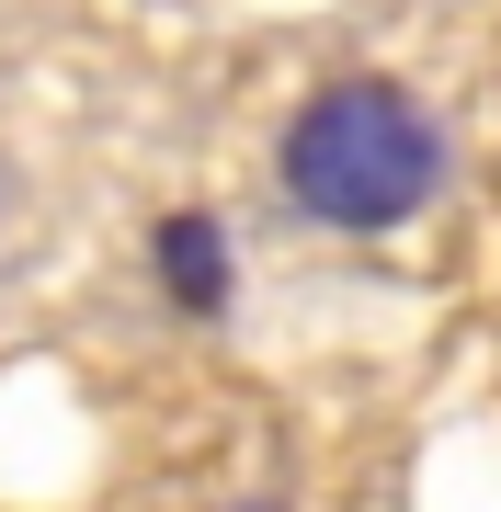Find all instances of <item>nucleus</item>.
Instances as JSON below:
<instances>
[{"instance_id":"obj_1","label":"nucleus","mask_w":501,"mask_h":512,"mask_svg":"<svg viewBox=\"0 0 501 512\" xmlns=\"http://www.w3.org/2000/svg\"><path fill=\"white\" fill-rule=\"evenodd\" d=\"M285 194H297V217L353 228V239L410 228L445 194V126L399 80H331L285 126Z\"/></svg>"},{"instance_id":"obj_3","label":"nucleus","mask_w":501,"mask_h":512,"mask_svg":"<svg viewBox=\"0 0 501 512\" xmlns=\"http://www.w3.org/2000/svg\"><path fill=\"white\" fill-rule=\"evenodd\" d=\"M240 512H274V501H240Z\"/></svg>"},{"instance_id":"obj_2","label":"nucleus","mask_w":501,"mask_h":512,"mask_svg":"<svg viewBox=\"0 0 501 512\" xmlns=\"http://www.w3.org/2000/svg\"><path fill=\"white\" fill-rule=\"evenodd\" d=\"M149 274L183 319H228V296H240V251H228L217 217H194V205H171V217L149 228Z\"/></svg>"}]
</instances>
